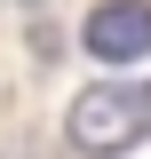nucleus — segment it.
Returning a JSON list of instances; mask_svg holds the SVG:
<instances>
[{
	"label": "nucleus",
	"instance_id": "obj_1",
	"mask_svg": "<svg viewBox=\"0 0 151 159\" xmlns=\"http://www.w3.org/2000/svg\"><path fill=\"white\" fill-rule=\"evenodd\" d=\"M72 143L95 159H112V151H135V143L151 135V80L135 88V80H95V88H80L72 96Z\"/></svg>",
	"mask_w": 151,
	"mask_h": 159
},
{
	"label": "nucleus",
	"instance_id": "obj_2",
	"mask_svg": "<svg viewBox=\"0 0 151 159\" xmlns=\"http://www.w3.org/2000/svg\"><path fill=\"white\" fill-rule=\"evenodd\" d=\"M80 48H88L95 64H135V56H151V0H103V8H88Z\"/></svg>",
	"mask_w": 151,
	"mask_h": 159
},
{
	"label": "nucleus",
	"instance_id": "obj_3",
	"mask_svg": "<svg viewBox=\"0 0 151 159\" xmlns=\"http://www.w3.org/2000/svg\"><path fill=\"white\" fill-rule=\"evenodd\" d=\"M0 8H16V16H32V8H48V0H0Z\"/></svg>",
	"mask_w": 151,
	"mask_h": 159
}]
</instances>
